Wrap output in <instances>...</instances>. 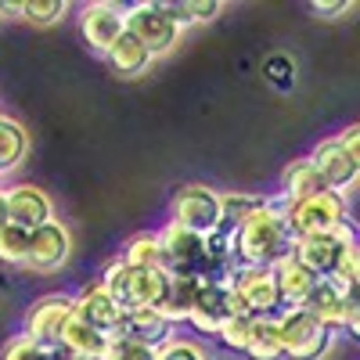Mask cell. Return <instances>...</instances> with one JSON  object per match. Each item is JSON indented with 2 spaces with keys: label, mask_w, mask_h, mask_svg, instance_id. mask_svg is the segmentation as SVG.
I'll return each mask as SVG.
<instances>
[{
  "label": "cell",
  "mask_w": 360,
  "mask_h": 360,
  "mask_svg": "<svg viewBox=\"0 0 360 360\" xmlns=\"http://www.w3.org/2000/svg\"><path fill=\"white\" fill-rule=\"evenodd\" d=\"M263 76L270 86H278V90H288L295 83V65H292V58L288 54H270L266 62H263Z\"/></svg>",
  "instance_id": "d6a6232c"
},
{
  "label": "cell",
  "mask_w": 360,
  "mask_h": 360,
  "mask_svg": "<svg viewBox=\"0 0 360 360\" xmlns=\"http://www.w3.org/2000/svg\"><path fill=\"white\" fill-rule=\"evenodd\" d=\"M0 360H47V349L40 342H33L25 332L11 335L4 342V353H0Z\"/></svg>",
  "instance_id": "836d02e7"
},
{
  "label": "cell",
  "mask_w": 360,
  "mask_h": 360,
  "mask_svg": "<svg viewBox=\"0 0 360 360\" xmlns=\"http://www.w3.org/2000/svg\"><path fill=\"white\" fill-rule=\"evenodd\" d=\"M307 159H310V162H314V169L321 173V180H324V188H328V191L349 195V191L356 188L360 173H356L353 159L342 152V144H339L335 137L317 141V148H314V152H310Z\"/></svg>",
  "instance_id": "9a60e30c"
},
{
  "label": "cell",
  "mask_w": 360,
  "mask_h": 360,
  "mask_svg": "<svg viewBox=\"0 0 360 360\" xmlns=\"http://www.w3.org/2000/svg\"><path fill=\"white\" fill-rule=\"evenodd\" d=\"M353 4L349 0H314L310 4V11L317 15V18H339V15H346Z\"/></svg>",
  "instance_id": "8d00e7d4"
},
{
  "label": "cell",
  "mask_w": 360,
  "mask_h": 360,
  "mask_svg": "<svg viewBox=\"0 0 360 360\" xmlns=\"http://www.w3.org/2000/svg\"><path fill=\"white\" fill-rule=\"evenodd\" d=\"M108 65L119 72V76H141V72H148V65H152L155 62V58L152 54H148L130 33H123V37H119L112 47H108Z\"/></svg>",
  "instance_id": "cb8c5ba5"
},
{
  "label": "cell",
  "mask_w": 360,
  "mask_h": 360,
  "mask_svg": "<svg viewBox=\"0 0 360 360\" xmlns=\"http://www.w3.org/2000/svg\"><path fill=\"white\" fill-rule=\"evenodd\" d=\"M101 360H155V349L137 346V342H130V339H108Z\"/></svg>",
  "instance_id": "e575fe53"
},
{
  "label": "cell",
  "mask_w": 360,
  "mask_h": 360,
  "mask_svg": "<svg viewBox=\"0 0 360 360\" xmlns=\"http://www.w3.org/2000/svg\"><path fill=\"white\" fill-rule=\"evenodd\" d=\"M295 234L285 220V209L274 198H259V205L249 213V220L234 231V259L238 266H278L285 256H292Z\"/></svg>",
  "instance_id": "6da1fadb"
},
{
  "label": "cell",
  "mask_w": 360,
  "mask_h": 360,
  "mask_svg": "<svg viewBox=\"0 0 360 360\" xmlns=\"http://www.w3.org/2000/svg\"><path fill=\"white\" fill-rule=\"evenodd\" d=\"M173 335H176V328H173L155 307H148V310H127L123 328H119V339H130V342L148 346V349H155V353H159Z\"/></svg>",
  "instance_id": "e0dca14e"
},
{
  "label": "cell",
  "mask_w": 360,
  "mask_h": 360,
  "mask_svg": "<svg viewBox=\"0 0 360 360\" xmlns=\"http://www.w3.org/2000/svg\"><path fill=\"white\" fill-rule=\"evenodd\" d=\"M274 270V281H278V295H281V310H288V307H303L307 299H310V292L317 288V274H310V270L299 263L295 256H285L278 266H270Z\"/></svg>",
  "instance_id": "ac0fdd59"
},
{
  "label": "cell",
  "mask_w": 360,
  "mask_h": 360,
  "mask_svg": "<svg viewBox=\"0 0 360 360\" xmlns=\"http://www.w3.org/2000/svg\"><path fill=\"white\" fill-rule=\"evenodd\" d=\"M307 314H314L324 328H332V332H346V317H349V299L342 288H335L328 278L317 281V288L310 292V299L303 303Z\"/></svg>",
  "instance_id": "d6986e66"
},
{
  "label": "cell",
  "mask_w": 360,
  "mask_h": 360,
  "mask_svg": "<svg viewBox=\"0 0 360 360\" xmlns=\"http://www.w3.org/2000/svg\"><path fill=\"white\" fill-rule=\"evenodd\" d=\"M321 191H324V180H321V173L314 169L310 159H295V162L285 166V173H281V191H278L281 202L292 205V202L314 198V195H321Z\"/></svg>",
  "instance_id": "44dd1931"
},
{
  "label": "cell",
  "mask_w": 360,
  "mask_h": 360,
  "mask_svg": "<svg viewBox=\"0 0 360 360\" xmlns=\"http://www.w3.org/2000/svg\"><path fill=\"white\" fill-rule=\"evenodd\" d=\"M155 360H213V356L205 353V346H202V342L184 339V335H173V339L155 353Z\"/></svg>",
  "instance_id": "1f68e13d"
},
{
  "label": "cell",
  "mask_w": 360,
  "mask_h": 360,
  "mask_svg": "<svg viewBox=\"0 0 360 360\" xmlns=\"http://www.w3.org/2000/svg\"><path fill=\"white\" fill-rule=\"evenodd\" d=\"M8 224V188H0V227Z\"/></svg>",
  "instance_id": "ab89813d"
},
{
  "label": "cell",
  "mask_w": 360,
  "mask_h": 360,
  "mask_svg": "<svg viewBox=\"0 0 360 360\" xmlns=\"http://www.w3.org/2000/svg\"><path fill=\"white\" fill-rule=\"evenodd\" d=\"M25 256H29V231L4 224L0 227V259L11 266H25Z\"/></svg>",
  "instance_id": "f546056e"
},
{
  "label": "cell",
  "mask_w": 360,
  "mask_h": 360,
  "mask_svg": "<svg viewBox=\"0 0 360 360\" xmlns=\"http://www.w3.org/2000/svg\"><path fill=\"white\" fill-rule=\"evenodd\" d=\"M127 33V8L112 0H94L79 8V37L90 51L108 54V47Z\"/></svg>",
  "instance_id": "30bf717a"
},
{
  "label": "cell",
  "mask_w": 360,
  "mask_h": 360,
  "mask_svg": "<svg viewBox=\"0 0 360 360\" xmlns=\"http://www.w3.org/2000/svg\"><path fill=\"white\" fill-rule=\"evenodd\" d=\"M259 205V195H245V191H227L220 195V231H227L234 238V231L249 220V213Z\"/></svg>",
  "instance_id": "83f0119b"
},
{
  "label": "cell",
  "mask_w": 360,
  "mask_h": 360,
  "mask_svg": "<svg viewBox=\"0 0 360 360\" xmlns=\"http://www.w3.org/2000/svg\"><path fill=\"white\" fill-rule=\"evenodd\" d=\"M119 259L130 263V266H141V270H166V249H162L159 231H137V234H130L123 252H119Z\"/></svg>",
  "instance_id": "7402d4cb"
},
{
  "label": "cell",
  "mask_w": 360,
  "mask_h": 360,
  "mask_svg": "<svg viewBox=\"0 0 360 360\" xmlns=\"http://www.w3.org/2000/svg\"><path fill=\"white\" fill-rule=\"evenodd\" d=\"M360 245V231L353 227V220L339 224L332 234H314V238H295V245H292V256L303 263L310 274L317 278H328L332 270L339 266L342 252Z\"/></svg>",
  "instance_id": "52a82bcc"
},
{
  "label": "cell",
  "mask_w": 360,
  "mask_h": 360,
  "mask_svg": "<svg viewBox=\"0 0 360 360\" xmlns=\"http://www.w3.org/2000/svg\"><path fill=\"white\" fill-rule=\"evenodd\" d=\"M58 346L72 349V353H76V356H83V360H101V353H105V346H108V335L94 332V328L83 324V321L72 314V321L65 324L62 342H58Z\"/></svg>",
  "instance_id": "d4e9b609"
},
{
  "label": "cell",
  "mask_w": 360,
  "mask_h": 360,
  "mask_svg": "<svg viewBox=\"0 0 360 360\" xmlns=\"http://www.w3.org/2000/svg\"><path fill=\"white\" fill-rule=\"evenodd\" d=\"M169 220L188 227L195 234H213L220 231V191L209 184H184L169 198Z\"/></svg>",
  "instance_id": "ba28073f"
},
{
  "label": "cell",
  "mask_w": 360,
  "mask_h": 360,
  "mask_svg": "<svg viewBox=\"0 0 360 360\" xmlns=\"http://www.w3.org/2000/svg\"><path fill=\"white\" fill-rule=\"evenodd\" d=\"M278 332H281L285 360H321L328 349H332V339H335L332 328H324L303 307L281 310L278 314Z\"/></svg>",
  "instance_id": "277c9868"
},
{
  "label": "cell",
  "mask_w": 360,
  "mask_h": 360,
  "mask_svg": "<svg viewBox=\"0 0 360 360\" xmlns=\"http://www.w3.org/2000/svg\"><path fill=\"white\" fill-rule=\"evenodd\" d=\"M127 33L152 58H162L180 44V29L166 15L162 0H141V4H130L127 8Z\"/></svg>",
  "instance_id": "5b68a950"
},
{
  "label": "cell",
  "mask_w": 360,
  "mask_h": 360,
  "mask_svg": "<svg viewBox=\"0 0 360 360\" xmlns=\"http://www.w3.org/2000/svg\"><path fill=\"white\" fill-rule=\"evenodd\" d=\"M98 281L108 288V295L123 310H148V307L159 310L162 295L169 288V274H166V270H141V266L123 263L119 256L101 270Z\"/></svg>",
  "instance_id": "7a4b0ae2"
},
{
  "label": "cell",
  "mask_w": 360,
  "mask_h": 360,
  "mask_svg": "<svg viewBox=\"0 0 360 360\" xmlns=\"http://www.w3.org/2000/svg\"><path fill=\"white\" fill-rule=\"evenodd\" d=\"M335 141L342 144V152L353 159V166H356V173H360V123H349L346 130H339Z\"/></svg>",
  "instance_id": "d590c367"
},
{
  "label": "cell",
  "mask_w": 360,
  "mask_h": 360,
  "mask_svg": "<svg viewBox=\"0 0 360 360\" xmlns=\"http://www.w3.org/2000/svg\"><path fill=\"white\" fill-rule=\"evenodd\" d=\"M162 4H166V15L176 22L180 33H184V29H191V25L213 22V18L224 11L220 0H162Z\"/></svg>",
  "instance_id": "4316f807"
},
{
  "label": "cell",
  "mask_w": 360,
  "mask_h": 360,
  "mask_svg": "<svg viewBox=\"0 0 360 360\" xmlns=\"http://www.w3.org/2000/svg\"><path fill=\"white\" fill-rule=\"evenodd\" d=\"M252 324H256V317H249V314H234L224 328H220V342L231 349V353H245V346H249V335H252Z\"/></svg>",
  "instance_id": "4dcf8cb0"
},
{
  "label": "cell",
  "mask_w": 360,
  "mask_h": 360,
  "mask_svg": "<svg viewBox=\"0 0 360 360\" xmlns=\"http://www.w3.org/2000/svg\"><path fill=\"white\" fill-rule=\"evenodd\" d=\"M72 256V234L62 220H51L44 227H37L29 234V256H25V270L33 274H54L62 270Z\"/></svg>",
  "instance_id": "7c38bea8"
},
{
  "label": "cell",
  "mask_w": 360,
  "mask_h": 360,
  "mask_svg": "<svg viewBox=\"0 0 360 360\" xmlns=\"http://www.w3.org/2000/svg\"><path fill=\"white\" fill-rule=\"evenodd\" d=\"M47 360H83V356H76V353L65 349V346H51V349H47Z\"/></svg>",
  "instance_id": "f35d334b"
},
{
  "label": "cell",
  "mask_w": 360,
  "mask_h": 360,
  "mask_svg": "<svg viewBox=\"0 0 360 360\" xmlns=\"http://www.w3.org/2000/svg\"><path fill=\"white\" fill-rule=\"evenodd\" d=\"M162 249H166V274H198L205 266V238L180 227L173 220H166V227H159Z\"/></svg>",
  "instance_id": "4fadbf2b"
},
{
  "label": "cell",
  "mask_w": 360,
  "mask_h": 360,
  "mask_svg": "<svg viewBox=\"0 0 360 360\" xmlns=\"http://www.w3.org/2000/svg\"><path fill=\"white\" fill-rule=\"evenodd\" d=\"M72 321V295L65 292H51V295H40L33 307L25 310V335L40 342L44 349L62 342V332L65 324Z\"/></svg>",
  "instance_id": "9c48e42d"
},
{
  "label": "cell",
  "mask_w": 360,
  "mask_h": 360,
  "mask_svg": "<svg viewBox=\"0 0 360 360\" xmlns=\"http://www.w3.org/2000/svg\"><path fill=\"white\" fill-rule=\"evenodd\" d=\"M51 220H54V202H51V195L44 188H37V184L8 188V224L33 234L37 227H44Z\"/></svg>",
  "instance_id": "2e32d148"
},
{
  "label": "cell",
  "mask_w": 360,
  "mask_h": 360,
  "mask_svg": "<svg viewBox=\"0 0 360 360\" xmlns=\"http://www.w3.org/2000/svg\"><path fill=\"white\" fill-rule=\"evenodd\" d=\"M202 278L198 274H169V288L162 295V303H159V314L176 328V324H188V314L195 307V299L202 292Z\"/></svg>",
  "instance_id": "ffe728a7"
},
{
  "label": "cell",
  "mask_w": 360,
  "mask_h": 360,
  "mask_svg": "<svg viewBox=\"0 0 360 360\" xmlns=\"http://www.w3.org/2000/svg\"><path fill=\"white\" fill-rule=\"evenodd\" d=\"M29 155V130L18 123L15 115L0 112V176L18 169Z\"/></svg>",
  "instance_id": "603a6c76"
},
{
  "label": "cell",
  "mask_w": 360,
  "mask_h": 360,
  "mask_svg": "<svg viewBox=\"0 0 360 360\" xmlns=\"http://www.w3.org/2000/svg\"><path fill=\"white\" fill-rule=\"evenodd\" d=\"M245 356H249V360H285L278 317H256L252 335H249V346H245Z\"/></svg>",
  "instance_id": "484cf974"
},
{
  "label": "cell",
  "mask_w": 360,
  "mask_h": 360,
  "mask_svg": "<svg viewBox=\"0 0 360 360\" xmlns=\"http://www.w3.org/2000/svg\"><path fill=\"white\" fill-rule=\"evenodd\" d=\"M234 303L249 317H278L281 314V295L270 266H238L227 281Z\"/></svg>",
  "instance_id": "8992f818"
},
{
  "label": "cell",
  "mask_w": 360,
  "mask_h": 360,
  "mask_svg": "<svg viewBox=\"0 0 360 360\" xmlns=\"http://www.w3.org/2000/svg\"><path fill=\"white\" fill-rule=\"evenodd\" d=\"M346 332L360 339V299H349V317H346Z\"/></svg>",
  "instance_id": "74e56055"
},
{
  "label": "cell",
  "mask_w": 360,
  "mask_h": 360,
  "mask_svg": "<svg viewBox=\"0 0 360 360\" xmlns=\"http://www.w3.org/2000/svg\"><path fill=\"white\" fill-rule=\"evenodd\" d=\"M234 314H242V310H238L227 281H205L202 292H198V299H195V307H191V314H188V324L195 328V332L217 339L220 328H224Z\"/></svg>",
  "instance_id": "5bb4252c"
},
{
  "label": "cell",
  "mask_w": 360,
  "mask_h": 360,
  "mask_svg": "<svg viewBox=\"0 0 360 360\" xmlns=\"http://www.w3.org/2000/svg\"><path fill=\"white\" fill-rule=\"evenodd\" d=\"M281 202V198H278ZM285 209V220L292 227L295 238H314V234H332L339 224L349 220V198L339 195V191H321L314 198H303V202H281Z\"/></svg>",
  "instance_id": "3957f363"
},
{
  "label": "cell",
  "mask_w": 360,
  "mask_h": 360,
  "mask_svg": "<svg viewBox=\"0 0 360 360\" xmlns=\"http://www.w3.org/2000/svg\"><path fill=\"white\" fill-rule=\"evenodd\" d=\"M72 314L108 339H119V328H123V317H127V310L108 295V288L101 281H90L72 295Z\"/></svg>",
  "instance_id": "8fae6325"
},
{
  "label": "cell",
  "mask_w": 360,
  "mask_h": 360,
  "mask_svg": "<svg viewBox=\"0 0 360 360\" xmlns=\"http://www.w3.org/2000/svg\"><path fill=\"white\" fill-rule=\"evenodd\" d=\"M15 15H22L33 25H54V22H62L69 15V4L65 0H22V4L15 8Z\"/></svg>",
  "instance_id": "f1b7e54d"
}]
</instances>
